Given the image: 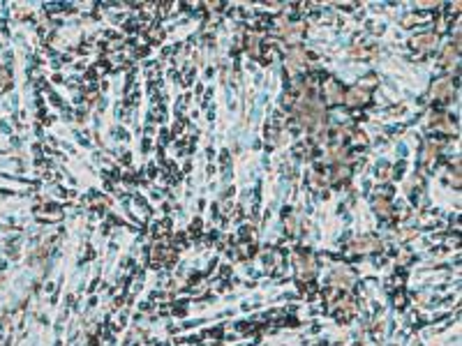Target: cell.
<instances>
[{"mask_svg":"<svg viewBox=\"0 0 462 346\" xmlns=\"http://www.w3.org/2000/svg\"><path fill=\"white\" fill-rule=\"evenodd\" d=\"M432 93H435V97L437 100H446L451 95V81L449 79H442V81H437L435 83V88H432Z\"/></svg>","mask_w":462,"mask_h":346,"instance_id":"3957f363","label":"cell"},{"mask_svg":"<svg viewBox=\"0 0 462 346\" xmlns=\"http://www.w3.org/2000/svg\"><path fill=\"white\" fill-rule=\"evenodd\" d=\"M435 42H437V37L432 33H428V35H421V37H416L414 40V47L416 49H421V51H430V49L435 47Z\"/></svg>","mask_w":462,"mask_h":346,"instance_id":"277c9868","label":"cell"},{"mask_svg":"<svg viewBox=\"0 0 462 346\" xmlns=\"http://www.w3.org/2000/svg\"><path fill=\"white\" fill-rule=\"evenodd\" d=\"M344 102L351 104V107H358V104H363V102H368V95H365L363 88H351V90L344 95Z\"/></svg>","mask_w":462,"mask_h":346,"instance_id":"7a4b0ae2","label":"cell"},{"mask_svg":"<svg viewBox=\"0 0 462 346\" xmlns=\"http://www.w3.org/2000/svg\"><path fill=\"white\" fill-rule=\"evenodd\" d=\"M7 83H9V76H7L5 69H0V93L7 88Z\"/></svg>","mask_w":462,"mask_h":346,"instance_id":"5b68a950","label":"cell"},{"mask_svg":"<svg viewBox=\"0 0 462 346\" xmlns=\"http://www.w3.org/2000/svg\"><path fill=\"white\" fill-rule=\"evenodd\" d=\"M324 93H326V100H329L330 104L344 102V93H342V88L337 86L335 81H329V83H326V88H324Z\"/></svg>","mask_w":462,"mask_h":346,"instance_id":"6da1fadb","label":"cell"}]
</instances>
